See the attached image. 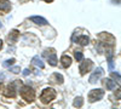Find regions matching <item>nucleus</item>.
Returning <instances> with one entry per match:
<instances>
[{
	"label": "nucleus",
	"mask_w": 121,
	"mask_h": 109,
	"mask_svg": "<svg viewBox=\"0 0 121 109\" xmlns=\"http://www.w3.org/2000/svg\"><path fill=\"white\" fill-rule=\"evenodd\" d=\"M113 76H114V78H116V80H117V83L120 84V75H119V74H115V73H113Z\"/></svg>",
	"instance_id": "nucleus-22"
},
{
	"label": "nucleus",
	"mask_w": 121,
	"mask_h": 109,
	"mask_svg": "<svg viewBox=\"0 0 121 109\" xmlns=\"http://www.w3.org/2000/svg\"><path fill=\"white\" fill-rule=\"evenodd\" d=\"M15 63V58H11V59H7V61H5L4 63H3V65L5 67V68H7V67H10V65H12Z\"/></svg>",
	"instance_id": "nucleus-18"
},
{
	"label": "nucleus",
	"mask_w": 121,
	"mask_h": 109,
	"mask_svg": "<svg viewBox=\"0 0 121 109\" xmlns=\"http://www.w3.org/2000/svg\"><path fill=\"white\" fill-rule=\"evenodd\" d=\"M18 31H12L11 33H10V35L7 36V39H9V44H13V43H16V40H17V38H18Z\"/></svg>",
	"instance_id": "nucleus-10"
},
{
	"label": "nucleus",
	"mask_w": 121,
	"mask_h": 109,
	"mask_svg": "<svg viewBox=\"0 0 121 109\" xmlns=\"http://www.w3.org/2000/svg\"><path fill=\"white\" fill-rule=\"evenodd\" d=\"M5 96H7V97H11V98L16 97V91H15L13 84H11V85H10V86L6 88V91H5Z\"/></svg>",
	"instance_id": "nucleus-12"
},
{
	"label": "nucleus",
	"mask_w": 121,
	"mask_h": 109,
	"mask_svg": "<svg viewBox=\"0 0 121 109\" xmlns=\"http://www.w3.org/2000/svg\"><path fill=\"white\" fill-rule=\"evenodd\" d=\"M3 27V24H1V22H0V28H1Z\"/></svg>",
	"instance_id": "nucleus-25"
},
{
	"label": "nucleus",
	"mask_w": 121,
	"mask_h": 109,
	"mask_svg": "<svg viewBox=\"0 0 121 109\" xmlns=\"http://www.w3.org/2000/svg\"><path fill=\"white\" fill-rule=\"evenodd\" d=\"M103 97H104V91L102 90V88H95V90L90 91V93H88V101L91 103H93L96 101H100Z\"/></svg>",
	"instance_id": "nucleus-3"
},
{
	"label": "nucleus",
	"mask_w": 121,
	"mask_h": 109,
	"mask_svg": "<svg viewBox=\"0 0 121 109\" xmlns=\"http://www.w3.org/2000/svg\"><path fill=\"white\" fill-rule=\"evenodd\" d=\"M32 63L35 65V67H38V68H40V69H43L44 67H45V64H44V62H43V59L40 58L39 56H35L33 59H32Z\"/></svg>",
	"instance_id": "nucleus-9"
},
{
	"label": "nucleus",
	"mask_w": 121,
	"mask_h": 109,
	"mask_svg": "<svg viewBox=\"0 0 121 109\" xmlns=\"http://www.w3.org/2000/svg\"><path fill=\"white\" fill-rule=\"evenodd\" d=\"M82 104H84V100H82V97H76L75 100H74V102H73V105H74L75 108H81V107H82Z\"/></svg>",
	"instance_id": "nucleus-16"
},
{
	"label": "nucleus",
	"mask_w": 121,
	"mask_h": 109,
	"mask_svg": "<svg viewBox=\"0 0 121 109\" xmlns=\"http://www.w3.org/2000/svg\"><path fill=\"white\" fill-rule=\"evenodd\" d=\"M46 57H47V59H48V63L51 64V65H57V57H56V53L55 52H52L51 55H47V53H44Z\"/></svg>",
	"instance_id": "nucleus-11"
},
{
	"label": "nucleus",
	"mask_w": 121,
	"mask_h": 109,
	"mask_svg": "<svg viewBox=\"0 0 121 109\" xmlns=\"http://www.w3.org/2000/svg\"><path fill=\"white\" fill-rule=\"evenodd\" d=\"M109 68H110V70H113V69H114V63H113V59H109Z\"/></svg>",
	"instance_id": "nucleus-20"
},
{
	"label": "nucleus",
	"mask_w": 121,
	"mask_h": 109,
	"mask_svg": "<svg viewBox=\"0 0 121 109\" xmlns=\"http://www.w3.org/2000/svg\"><path fill=\"white\" fill-rule=\"evenodd\" d=\"M11 9V5H10L9 0H0V10L3 11H9Z\"/></svg>",
	"instance_id": "nucleus-14"
},
{
	"label": "nucleus",
	"mask_w": 121,
	"mask_h": 109,
	"mask_svg": "<svg viewBox=\"0 0 121 109\" xmlns=\"http://www.w3.org/2000/svg\"><path fill=\"white\" fill-rule=\"evenodd\" d=\"M21 96H22V98L24 101L30 103V102H33L34 98H35V91L30 86L26 85V86H23L21 88Z\"/></svg>",
	"instance_id": "nucleus-2"
},
{
	"label": "nucleus",
	"mask_w": 121,
	"mask_h": 109,
	"mask_svg": "<svg viewBox=\"0 0 121 109\" xmlns=\"http://www.w3.org/2000/svg\"><path fill=\"white\" fill-rule=\"evenodd\" d=\"M60 62H62L63 68H68V67H70V64H72V57L68 56V55H64V56H62V58H60Z\"/></svg>",
	"instance_id": "nucleus-7"
},
{
	"label": "nucleus",
	"mask_w": 121,
	"mask_h": 109,
	"mask_svg": "<svg viewBox=\"0 0 121 109\" xmlns=\"http://www.w3.org/2000/svg\"><path fill=\"white\" fill-rule=\"evenodd\" d=\"M0 90H1V84H0Z\"/></svg>",
	"instance_id": "nucleus-26"
},
{
	"label": "nucleus",
	"mask_w": 121,
	"mask_h": 109,
	"mask_svg": "<svg viewBox=\"0 0 121 109\" xmlns=\"http://www.w3.org/2000/svg\"><path fill=\"white\" fill-rule=\"evenodd\" d=\"M29 74H30V70H29L28 68H27V69H24V70H23V75H24V76H28Z\"/></svg>",
	"instance_id": "nucleus-21"
},
{
	"label": "nucleus",
	"mask_w": 121,
	"mask_h": 109,
	"mask_svg": "<svg viewBox=\"0 0 121 109\" xmlns=\"http://www.w3.org/2000/svg\"><path fill=\"white\" fill-rule=\"evenodd\" d=\"M56 96H57V93H56V91H55V88H52V87H46V88H44L43 92H41L40 101H41L44 104H47V103H50L51 101H53L55 98H56Z\"/></svg>",
	"instance_id": "nucleus-1"
},
{
	"label": "nucleus",
	"mask_w": 121,
	"mask_h": 109,
	"mask_svg": "<svg viewBox=\"0 0 121 109\" xmlns=\"http://www.w3.org/2000/svg\"><path fill=\"white\" fill-rule=\"evenodd\" d=\"M92 67H93V63H92V61H91V59H85V61H82L81 64H80V67H79L81 75H84V74H86L87 72H90L91 69H92Z\"/></svg>",
	"instance_id": "nucleus-4"
},
{
	"label": "nucleus",
	"mask_w": 121,
	"mask_h": 109,
	"mask_svg": "<svg viewBox=\"0 0 121 109\" xmlns=\"http://www.w3.org/2000/svg\"><path fill=\"white\" fill-rule=\"evenodd\" d=\"M30 21L34 22L38 26H46L48 23L47 19H45L44 17H40V16H32V17H30Z\"/></svg>",
	"instance_id": "nucleus-6"
},
{
	"label": "nucleus",
	"mask_w": 121,
	"mask_h": 109,
	"mask_svg": "<svg viewBox=\"0 0 121 109\" xmlns=\"http://www.w3.org/2000/svg\"><path fill=\"white\" fill-rule=\"evenodd\" d=\"M10 70H11L12 73H15V74H17V73H19V72H21V69H19V67H13V68H11V69H10Z\"/></svg>",
	"instance_id": "nucleus-19"
},
{
	"label": "nucleus",
	"mask_w": 121,
	"mask_h": 109,
	"mask_svg": "<svg viewBox=\"0 0 121 109\" xmlns=\"http://www.w3.org/2000/svg\"><path fill=\"white\" fill-rule=\"evenodd\" d=\"M104 85L107 86L108 90H114V88L116 87L115 81H113L112 79H105V80H104Z\"/></svg>",
	"instance_id": "nucleus-15"
},
{
	"label": "nucleus",
	"mask_w": 121,
	"mask_h": 109,
	"mask_svg": "<svg viewBox=\"0 0 121 109\" xmlns=\"http://www.w3.org/2000/svg\"><path fill=\"white\" fill-rule=\"evenodd\" d=\"M102 75H103V69L100 68V67H98L96 70L92 73V75L90 76V80H88V81H90L91 84H96L99 79L102 78Z\"/></svg>",
	"instance_id": "nucleus-5"
},
{
	"label": "nucleus",
	"mask_w": 121,
	"mask_h": 109,
	"mask_svg": "<svg viewBox=\"0 0 121 109\" xmlns=\"http://www.w3.org/2000/svg\"><path fill=\"white\" fill-rule=\"evenodd\" d=\"M74 56H75V59H76L78 62H80V61H82V59H84V55H82L81 51H75L74 52Z\"/></svg>",
	"instance_id": "nucleus-17"
},
{
	"label": "nucleus",
	"mask_w": 121,
	"mask_h": 109,
	"mask_svg": "<svg viewBox=\"0 0 121 109\" xmlns=\"http://www.w3.org/2000/svg\"><path fill=\"white\" fill-rule=\"evenodd\" d=\"M1 47H3V41L0 40V50H1Z\"/></svg>",
	"instance_id": "nucleus-23"
},
{
	"label": "nucleus",
	"mask_w": 121,
	"mask_h": 109,
	"mask_svg": "<svg viewBox=\"0 0 121 109\" xmlns=\"http://www.w3.org/2000/svg\"><path fill=\"white\" fill-rule=\"evenodd\" d=\"M45 1H46V3H52L53 0H45Z\"/></svg>",
	"instance_id": "nucleus-24"
},
{
	"label": "nucleus",
	"mask_w": 121,
	"mask_h": 109,
	"mask_svg": "<svg viewBox=\"0 0 121 109\" xmlns=\"http://www.w3.org/2000/svg\"><path fill=\"white\" fill-rule=\"evenodd\" d=\"M76 41L80 44V45H82V46H86L88 43H90V38L87 35H81V36H79L76 39Z\"/></svg>",
	"instance_id": "nucleus-13"
},
{
	"label": "nucleus",
	"mask_w": 121,
	"mask_h": 109,
	"mask_svg": "<svg viewBox=\"0 0 121 109\" xmlns=\"http://www.w3.org/2000/svg\"><path fill=\"white\" fill-rule=\"evenodd\" d=\"M50 81L56 83V84H63V76L60 74H58V73H53L52 76L50 78Z\"/></svg>",
	"instance_id": "nucleus-8"
}]
</instances>
